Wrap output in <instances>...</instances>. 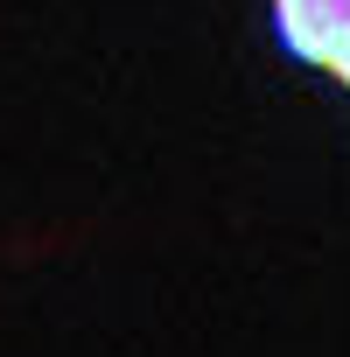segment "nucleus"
Here are the masks:
<instances>
[{
  "mask_svg": "<svg viewBox=\"0 0 350 357\" xmlns=\"http://www.w3.org/2000/svg\"><path fill=\"white\" fill-rule=\"evenodd\" d=\"M273 29L301 63H336L343 29H350V0H273Z\"/></svg>",
  "mask_w": 350,
  "mask_h": 357,
  "instance_id": "f257e3e1",
  "label": "nucleus"
},
{
  "mask_svg": "<svg viewBox=\"0 0 350 357\" xmlns=\"http://www.w3.org/2000/svg\"><path fill=\"white\" fill-rule=\"evenodd\" d=\"M329 77H343V84H350V29H343V50H336V63H329Z\"/></svg>",
  "mask_w": 350,
  "mask_h": 357,
  "instance_id": "f03ea898",
  "label": "nucleus"
}]
</instances>
